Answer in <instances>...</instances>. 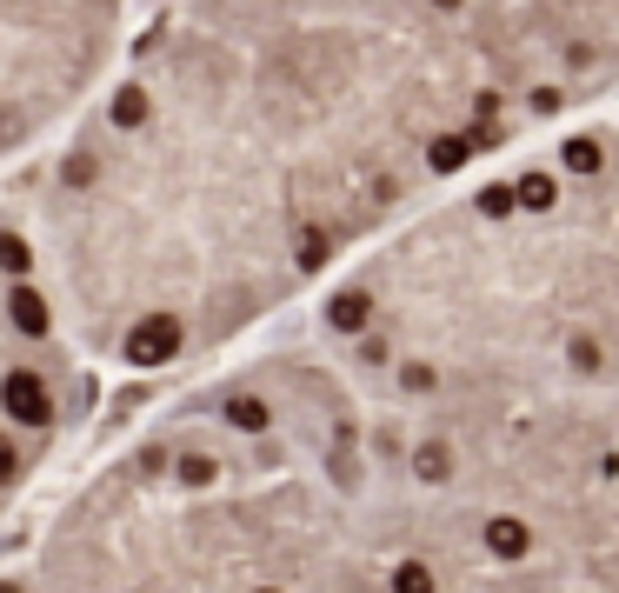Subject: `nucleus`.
I'll return each instance as SVG.
<instances>
[{"mask_svg":"<svg viewBox=\"0 0 619 593\" xmlns=\"http://www.w3.org/2000/svg\"><path fill=\"white\" fill-rule=\"evenodd\" d=\"M107 400L114 387L73 341L21 207L0 201V521H14L60 460L107 427Z\"/></svg>","mask_w":619,"mask_h":593,"instance_id":"f03ea898","label":"nucleus"},{"mask_svg":"<svg viewBox=\"0 0 619 593\" xmlns=\"http://www.w3.org/2000/svg\"><path fill=\"white\" fill-rule=\"evenodd\" d=\"M0 593H27V586H21V573H14V560H0Z\"/></svg>","mask_w":619,"mask_h":593,"instance_id":"7ed1b4c3","label":"nucleus"},{"mask_svg":"<svg viewBox=\"0 0 619 593\" xmlns=\"http://www.w3.org/2000/svg\"><path fill=\"white\" fill-rule=\"evenodd\" d=\"M439 521L374 460L346 374L280 313L153 387L14 554L27 593H447Z\"/></svg>","mask_w":619,"mask_h":593,"instance_id":"f257e3e1","label":"nucleus"}]
</instances>
